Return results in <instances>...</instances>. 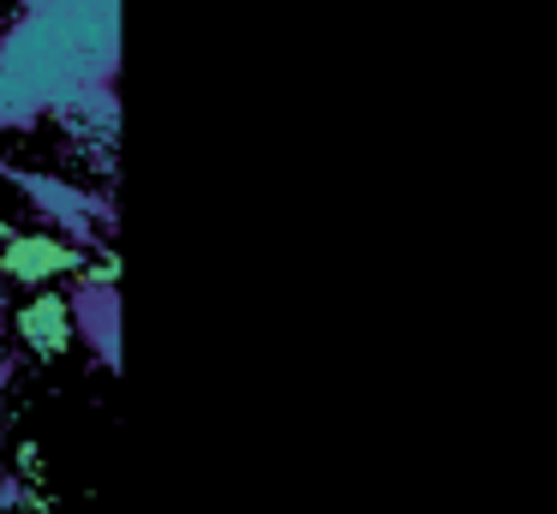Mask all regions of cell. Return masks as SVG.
Masks as SVG:
<instances>
[{
    "mask_svg": "<svg viewBox=\"0 0 557 514\" xmlns=\"http://www.w3.org/2000/svg\"><path fill=\"white\" fill-rule=\"evenodd\" d=\"M0 269L25 287H49L61 275L85 269V246L54 234H0Z\"/></svg>",
    "mask_w": 557,
    "mask_h": 514,
    "instance_id": "6da1fadb",
    "label": "cell"
},
{
    "mask_svg": "<svg viewBox=\"0 0 557 514\" xmlns=\"http://www.w3.org/2000/svg\"><path fill=\"white\" fill-rule=\"evenodd\" d=\"M18 335H25L37 353H66L73 347V311L61 293H37L30 305H18Z\"/></svg>",
    "mask_w": 557,
    "mask_h": 514,
    "instance_id": "7a4b0ae2",
    "label": "cell"
},
{
    "mask_svg": "<svg viewBox=\"0 0 557 514\" xmlns=\"http://www.w3.org/2000/svg\"><path fill=\"white\" fill-rule=\"evenodd\" d=\"M85 281H90V287H114V281H121V258H114V251H109V258H97V263L85 269Z\"/></svg>",
    "mask_w": 557,
    "mask_h": 514,
    "instance_id": "3957f363",
    "label": "cell"
}]
</instances>
